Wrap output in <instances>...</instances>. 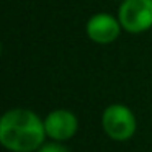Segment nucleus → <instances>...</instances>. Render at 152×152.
Segmentation results:
<instances>
[{
  "instance_id": "nucleus-6",
  "label": "nucleus",
  "mask_w": 152,
  "mask_h": 152,
  "mask_svg": "<svg viewBox=\"0 0 152 152\" xmlns=\"http://www.w3.org/2000/svg\"><path fill=\"white\" fill-rule=\"evenodd\" d=\"M36 152H70L62 142H57V141H51V142H44Z\"/></svg>"
},
{
  "instance_id": "nucleus-1",
  "label": "nucleus",
  "mask_w": 152,
  "mask_h": 152,
  "mask_svg": "<svg viewBox=\"0 0 152 152\" xmlns=\"http://www.w3.org/2000/svg\"><path fill=\"white\" fill-rule=\"evenodd\" d=\"M44 119L26 108H12L0 118V144L10 152H36L46 139Z\"/></svg>"
},
{
  "instance_id": "nucleus-7",
  "label": "nucleus",
  "mask_w": 152,
  "mask_h": 152,
  "mask_svg": "<svg viewBox=\"0 0 152 152\" xmlns=\"http://www.w3.org/2000/svg\"><path fill=\"white\" fill-rule=\"evenodd\" d=\"M116 2H123V0H116Z\"/></svg>"
},
{
  "instance_id": "nucleus-2",
  "label": "nucleus",
  "mask_w": 152,
  "mask_h": 152,
  "mask_svg": "<svg viewBox=\"0 0 152 152\" xmlns=\"http://www.w3.org/2000/svg\"><path fill=\"white\" fill-rule=\"evenodd\" d=\"M102 129L110 139L124 142L134 136L137 121L129 106L123 103H111L102 113Z\"/></svg>"
},
{
  "instance_id": "nucleus-3",
  "label": "nucleus",
  "mask_w": 152,
  "mask_h": 152,
  "mask_svg": "<svg viewBox=\"0 0 152 152\" xmlns=\"http://www.w3.org/2000/svg\"><path fill=\"white\" fill-rule=\"evenodd\" d=\"M123 30L139 34L152 28V0H123L118 10Z\"/></svg>"
},
{
  "instance_id": "nucleus-4",
  "label": "nucleus",
  "mask_w": 152,
  "mask_h": 152,
  "mask_svg": "<svg viewBox=\"0 0 152 152\" xmlns=\"http://www.w3.org/2000/svg\"><path fill=\"white\" fill-rule=\"evenodd\" d=\"M46 136L51 141L66 142L72 139L79 131V119L70 110H54L44 118Z\"/></svg>"
},
{
  "instance_id": "nucleus-5",
  "label": "nucleus",
  "mask_w": 152,
  "mask_h": 152,
  "mask_svg": "<svg viewBox=\"0 0 152 152\" xmlns=\"http://www.w3.org/2000/svg\"><path fill=\"white\" fill-rule=\"evenodd\" d=\"M121 23L118 17H113L111 13L100 12L88 18L85 25V33L88 39H92L96 44H111L121 34Z\"/></svg>"
}]
</instances>
